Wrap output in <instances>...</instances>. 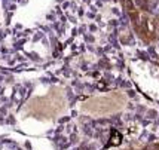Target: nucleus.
<instances>
[{
	"mask_svg": "<svg viewBox=\"0 0 159 150\" xmlns=\"http://www.w3.org/2000/svg\"><path fill=\"white\" fill-rule=\"evenodd\" d=\"M120 141H122V135L116 130H111V138L109 146H118V144H120Z\"/></svg>",
	"mask_w": 159,
	"mask_h": 150,
	"instance_id": "obj_1",
	"label": "nucleus"
}]
</instances>
